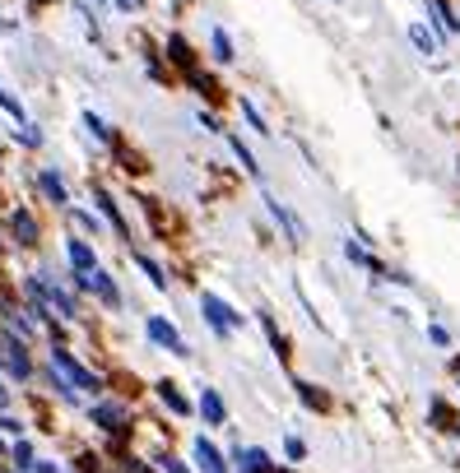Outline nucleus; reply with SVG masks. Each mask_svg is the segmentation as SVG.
<instances>
[{"label":"nucleus","instance_id":"obj_1","mask_svg":"<svg viewBox=\"0 0 460 473\" xmlns=\"http://www.w3.org/2000/svg\"><path fill=\"white\" fill-rule=\"evenodd\" d=\"M51 362H57V372H61V381H66V385H75V390H98V376L79 367V362H75L61 344L51 348Z\"/></svg>","mask_w":460,"mask_h":473},{"label":"nucleus","instance_id":"obj_2","mask_svg":"<svg viewBox=\"0 0 460 473\" xmlns=\"http://www.w3.org/2000/svg\"><path fill=\"white\" fill-rule=\"evenodd\" d=\"M200 311H205V320H209V329H214V334H233V329L242 325V316L233 311V306H228V302H219V297H209V293L200 297Z\"/></svg>","mask_w":460,"mask_h":473},{"label":"nucleus","instance_id":"obj_3","mask_svg":"<svg viewBox=\"0 0 460 473\" xmlns=\"http://www.w3.org/2000/svg\"><path fill=\"white\" fill-rule=\"evenodd\" d=\"M145 334H149V339L158 344V348H168V353H177V357H186V339H181V334L164 320V316H149V325H145Z\"/></svg>","mask_w":460,"mask_h":473},{"label":"nucleus","instance_id":"obj_4","mask_svg":"<svg viewBox=\"0 0 460 473\" xmlns=\"http://www.w3.org/2000/svg\"><path fill=\"white\" fill-rule=\"evenodd\" d=\"M0 348H5V362H10L14 376H29V372H33V367H29V348H23L19 334H5V339H0Z\"/></svg>","mask_w":460,"mask_h":473},{"label":"nucleus","instance_id":"obj_5","mask_svg":"<svg viewBox=\"0 0 460 473\" xmlns=\"http://www.w3.org/2000/svg\"><path fill=\"white\" fill-rule=\"evenodd\" d=\"M10 232H14L19 246H33V241H38V218H33L29 209H14V214H10Z\"/></svg>","mask_w":460,"mask_h":473},{"label":"nucleus","instance_id":"obj_6","mask_svg":"<svg viewBox=\"0 0 460 473\" xmlns=\"http://www.w3.org/2000/svg\"><path fill=\"white\" fill-rule=\"evenodd\" d=\"M265 209L279 218V228L288 232V241H303V223H297V218H293V214L284 209V200H275V195H265Z\"/></svg>","mask_w":460,"mask_h":473},{"label":"nucleus","instance_id":"obj_7","mask_svg":"<svg viewBox=\"0 0 460 473\" xmlns=\"http://www.w3.org/2000/svg\"><path fill=\"white\" fill-rule=\"evenodd\" d=\"M93 423H98L102 432H121V427H126V408H121V404H98V408H93Z\"/></svg>","mask_w":460,"mask_h":473},{"label":"nucleus","instance_id":"obj_8","mask_svg":"<svg viewBox=\"0 0 460 473\" xmlns=\"http://www.w3.org/2000/svg\"><path fill=\"white\" fill-rule=\"evenodd\" d=\"M196 460H200V469H205V473H228V464H224V455H219V451H214V445H209L205 436L196 441Z\"/></svg>","mask_w":460,"mask_h":473},{"label":"nucleus","instance_id":"obj_9","mask_svg":"<svg viewBox=\"0 0 460 473\" xmlns=\"http://www.w3.org/2000/svg\"><path fill=\"white\" fill-rule=\"evenodd\" d=\"M66 256H70V265H75V269H93V250H89V241L70 237V241H66Z\"/></svg>","mask_w":460,"mask_h":473},{"label":"nucleus","instance_id":"obj_10","mask_svg":"<svg viewBox=\"0 0 460 473\" xmlns=\"http://www.w3.org/2000/svg\"><path fill=\"white\" fill-rule=\"evenodd\" d=\"M158 395H164V404H168L177 417L191 413V404H186V395H177V385H172V381H158Z\"/></svg>","mask_w":460,"mask_h":473},{"label":"nucleus","instance_id":"obj_11","mask_svg":"<svg viewBox=\"0 0 460 473\" xmlns=\"http://www.w3.org/2000/svg\"><path fill=\"white\" fill-rule=\"evenodd\" d=\"M200 417H205L209 427H219V423H224V399L214 395V390H205V399H200Z\"/></svg>","mask_w":460,"mask_h":473},{"label":"nucleus","instance_id":"obj_12","mask_svg":"<svg viewBox=\"0 0 460 473\" xmlns=\"http://www.w3.org/2000/svg\"><path fill=\"white\" fill-rule=\"evenodd\" d=\"M38 186H42V195H47L51 205H66V186H61L57 172H38Z\"/></svg>","mask_w":460,"mask_h":473},{"label":"nucleus","instance_id":"obj_13","mask_svg":"<svg viewBox=\"0 0 460 473\" xmlns=\"http://www.w3.org/2000/svg\"><path fill=\"white\" fill-rule=\"evenodd\" d=\"M428 5H432V19H438V28H442V33H460V19L442 5V0H428Z\"/></svg>","mask_w":460,"mask_h":473},{"label":"nucleus","instance_id":"obj_14","mask_svg":"<svg viewBox=\"0 0 460 473\" xmlns=\"http://www.w3.org/2000/svg\"><path fill=\"white\" fill-rule=\"evenodd\" d=\"M168 56H172V66H181V70H196V61H191V47H186V38H172V42H168Z\"/></svg>","mask_w":460,"mask_h":473},{"label":"nucleus","instance_id":"obj_15","mask_svg":"<svg viewBox=\"0 0 460 473\" xmlns=\"http://www.w3.org/2000/svg\"><path fill=\"white\" fill-rule=\"evenodd\" d=\"M214 61H219V66L233 61V38L224 33V28H214Z\"/></svg>","mask_w":460,"mask_h":473},{"label":"nucleus","instance_id":"obj_16","mask_svg":"<svg viewBox=\"0 0 460 473\" xmlns=\"http://www.w3.org/2000/svg\"><path fill=\"white\" fill-rule=\"evenodd\" d=\"M410 42H414V47H419L423 56H432V51H438V38H432L423 23H414V28H410Z\"/></svg>","mask_w":460,"mask_h":473},{"label":"nucleus","instance_id":"obj_17","mask_svg":"<svg viewBox=\"0 0 460 473\" xmlns=\"http://www.w3.org/2000/svg\"><path fill=\"white\" fill-rule=\"evenodd\" d=\"M84 126H89V135L98 139V145H112V130H107V126L93 117V111H84Z\"/></svg>","mask_w":460,"mask_h":473},{"label":"nucleus","instance_id":"obj_18","mask_svg":"<svg viewBox=\"0 0 460 473\" xmlns=\"http://www.w3.org/2000/svg\"><path fill=\"white\" fill-rule=\"evenodd\" d=\"M297 395H303L307 408H326V395H321V390H312L307 381H297Z\"/></svg>","mask_w":460,"mask_h":473},{"label":"nucleus","instance_id":"obj_19","mask_svg":"<svg viewBox=\"0 0 460 473\" xmlns=\"http://www.w3.org/2000/svg\"><path fill=\"white\" fill-rule=\"evenodd\" d=\"M140 269L149 274V284H154V288H168V274H164V269H158V265H154L149 256H140Z\"/></svg>","mask_w":460,"mask_h":473},{"label":"nucleus","instance_id":"obj_20","mask_svg":"<svg viewBox=\"0 0 460 473\" xmlns=\"http://www.w3.org/2000/svg\"><path fill=\"white\" fill-rule=\"evenodd\" d=\"M228 149L237 153V162H247V167H252V172H256V158H252V149H247V145H242V139H228Z\"/></svg>","mask_w":460,"mask_h":473},{"label":"nucleus","instance_id":"obj_21","mask_svg":"<svg viewBox=\"0 0 460 473\" xmlns=\"http://www.w3.org/2000/svg\"><path fill=\"white\" fill-rule=\"evenodd\" d=\"M0 111H10V117H23L19 98H14V93H5V89H0Z\"/></svg>","mask_w":460,"mask_h":473},{"label":"nucleus","instance_id":"obj_22","mask_svg":"<svg viewBox=\"0 0 460 473\" xmlns=\"http://www.w3.org/2000/svg\"><path fill=\"white\" fill-rule=\"evenodd\" d=\"M14 460H19L23 469H33V445H29V441H19V445H14Z\"/></svg>","mask_w":460,"mask_h":473},{"label":"nucleus","instance_id":"obj_23","mask_svg":"<svg viewBox=\"0 0 460 473\" xmlns=\"http://www.w3.org/2000/svg\"><path fill=\"white\" fill-rule=\"evenodd\" d=\"M242 117H247V121H252V130H261V135H265V121H261V111H256L252 102H242Z\"/></svg>","mask_w":460,"mask_h":473},{"label":"nucleus","instance_id":"obj_24","mask_svg":"<svg viewBox=\"0 0 460 473\" xmlns=\"http://www.w3.org/2000/svg\"><path fill=\"white\" fill-rule=\"evenodd\" d=\"M284 451H288V460H303V455H307V445L297 441V436H288V441H284Z\"/></svg>","mask_w":460,"mask_h":473},{"label":"nucleus","instance_id":"obj_25","mask_svg":"<svg viewBox=\"0 0 460 473\" xmlns=\"http://www.w3.org/2000/svg\"><path fill=\"white\" fill-rule=\"evenodd\" d=\"M158 464H164V469H168V473H191V469H186V464H177V460H172V455H158Z\"/></svg>","mask_w":460,"mask_h":473},{"label":"nucleus","instance_id":"obj_26","mask_svg":"<svg viewBox=\"0 0 460 473\" xmlns=\"http://www.w3.org/2000/svg\"><path fill=\"white\" fill-rule=\"evenodd\" d=\"M428 334H432V344H442V348H447V344H451V334H447V329H442V325H432V329H428Z\"/></svg>","mask_w":460,"mask_h":473},{"label":"nucleus","instance_id":"obj_27","mask_svg":"<svg viewBox=\"0 0 460 473\" xmlns=\"http://www.w3.org/2000/svg\"><path fill=\"white\" fill-rule=\"evenodd\" d=\"M117 5H121L126 14H135V10H145V0H117Z\"/></svg>","mask_w":460,"mask_h":473},{"label":"nucleus","instance_id":"obj_28","mask_svg":"<svg viewBox=\"0 0 460 473\" xmlns=\"http://www.w3.org/2000/svg\"><path fill=\"white\" fill-rule=\"evenodd\" d=\"M0 427H5V432H19L23 423H19V417H10V413H5V417H0Z\"/></svg>","mask_w":460,"mask_h":473},{"label":"nucleus","instance_id":"obj_29","mask_svg":"<svg viewBox=\"0 0 460 473\" xmlns=\"http://www.w3.org/2000/svg\"><path fill=\"white\" fill-rule=\"evenodd\" d=\"M5 399H10V385H5V381H0V404H5Z\"/></svg>","mask_w":460,"mask_h":473}]
</instances>
